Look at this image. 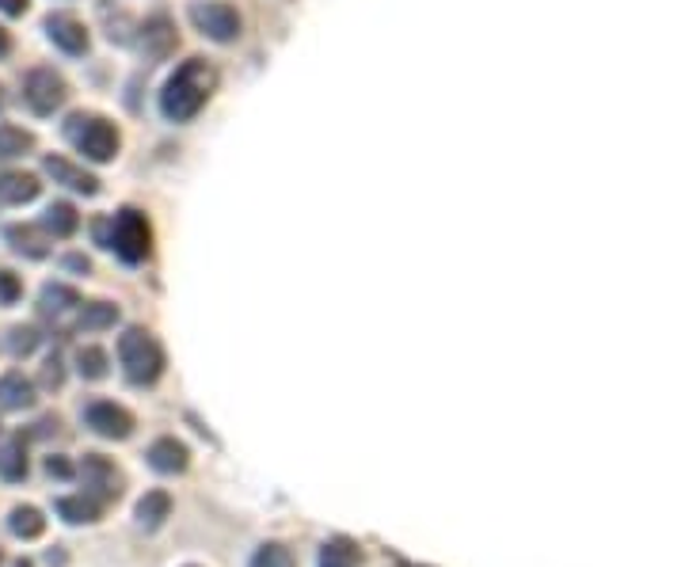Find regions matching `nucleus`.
I'll list each match as a JSON object with an SVG mask.
<instances>
[{"label":"nucleus","mask_w":685,"mask_h":567,"mask_svg":"<svg viewBox=\"0 0 685 567\" xmlns=\"http://www.w3.org/2000/svg\"><path fill=\"white\" fill-rule=\"evenodd\" d=\"M81 419H84V427H88L92 434L110 438V442H123V438H130L134 427H137L130 411H126L123 403H115V400H92V403H84Z\"/></svg>","instance_id":"8"},{"label":"nucleus","mask_w":685,"mask_h":567,"mask_svg":"<svg viewBox=\"0 0 685 567\" xmlns=\"http://www.w3.org/2000/svg\"><path fill=\"white\" fill-rule=\"evenodd\" d=\"M76 476H81V484H84V495H92L96 503H115L118 495L126 492L123 469L110 458H103V453H84Z\"/></svg>","instance_id":"7"},{"label":"nucleus","mask_w":685,"mask_h":567,"mask_svg":"<svg viewBox=\"0 0 685 567\" xmlns=\"http://www.w3.org/2000/svg\"><path fill=\"white\" fill-rule=\"evenodd\" d=\"M81 305V294H76L73 286H65V282H46L39 294V313L46 316V321H62L68 308Z\"/></svg>","instance_id":"18"},{"label":"nucleus","mask_w":685,"mask_h":567,"mask_svg":"<svg viewBox=\"0 0 685 567\" xmlns=\"http://www.w3.org/2000/svg\"><path fill=\"white\" fill-rule=\"evenodd\" d=\"M34 149V134L23 130V126L12 123H0V160H15V157H28Z\"/></svg>","instance_id":"25"},{"label":"nucleus","mask_w":685,"mask_h":567,"mask_svg":"<svg viewBox=\"0 0 685 567\" xmlns=\"http://www.w3.org/2000/svg\"><path fill=\"white\" fill-rule=\"evenodd\" d=\"M96 233H99V244L110 248V252H115L123 263H130V267L145 263V260H149V252H152L149 218H145L141 210H134V206L118 210L110 221H99Z\"/></svg>","instance_id":"2"},{"label":"nucleus","mask_w":685,"mask_h":567,"mask_svg":"<svg viewBox=\"0 0 685 567\" xmlns=\"http://www.w3.org/2000/svg\"><path fill=\"white\" fill-rule=\"evenodd\" d=\"M134 518L145 534H157V529L171 518V495L168 492H145L141 500H137Z\"/></svg>","instance_id":"15"},{"label":"nucleus","mask_w":685,"mask_h":567,"mask_svg":"<svg viewBox=\"0 0 685 567\" xmlns=\"http://www.w3.org/2000/svg\"><path fill=\"white\" fill-rule=\"evenodd\" d=\"M103 511V503H96L92 495H65V500H57V514L68 522V526H84V522H96Z\"/></svg>","instance_id":"22"},{"label":"nucleus","mask_w":685,"mask_h":567,"mask_svg":"<svg viewBox=\"0 0 685 567\" xmlns=\"http://www.w3.org/2000/svg\"><path fill=\"white\" fill-rule=\"evenodd\" d=\"M42 171H46L54 183H62L68 187V191H76V195H99V179L92 176L88 168L84 165H76V160H68L62 157V153H50V157H42Z\"/></svg>","instance_id":"10"},{"label":"nucleus","mask_w":685,"mask_h":567,"mask_svg":"<svg viewBox=\"0 0 685 567\" xmlns=\"http://www.w3.org/2000/svg\"><path fill=\"white\" fill-rule=\"evenodd\" d=\"M68 99V81L57 69L50 65H34L28 76H23V103H28L31 115L50 118L54 111H62Z\"/></svg>","instance_id":"5"},{"label":"nucleus","mask_w":685,"mask_h":567,"mask_svg":"<svg viewBox=\"0 0 685 567\" xmlns=\"http://www.w3.org/2000/svg\"><path fill=\"white\" fill-rule=\"evenodd\" d=\"M65 137L76 153H84V160H92V165H107V160H115L118 145H123V137H118V130L107 123V118L84 115V111H76V115L65 118Z\"/></svg>","instance_id":"4"},{"label":"nucleus","mask_w":685,"mask_h":567,"mask_svg":"<svg viewBox=\"0 0 685 567\" xmlns=\"http://www.w3.org/2000/svg\"><path fill=\"white\" fill-rule=\"evenodd\" d=\"M0 408L4 411H28L34 408V381L23 377L20 369L0 377Z\"/></svg>","instance_id":"16"},{"label":"nucleus","mask_w":685,"mask_h":567,"mask_svg":"<svg viewBox=\"0 0 685 567\" xmlns=\"http://www.w3.org/2000/svg\"><path fill=\"white\" fill-rule=\"evenodd\" d=\"M81 229V213H76L73 202H50L46 213H42V233L50 240H68Z\"/></svg>","instance_id":"17"},{"label":"nucleus","mask_w":685,"mask_h":567,"mask_svg":"<svg viewBox=\"0 0 685 567\" xmlns=\"http://www.w3.org/2000/svg\"><path fill=\"white\" fill-rule=\"evenodd\" d=\"M145 461H149V469L160 472V476H179V472H187V465H191V450H187L179 438L165 434L145 450Z\"/></svg>","instance_id":"11"},{"label":"nucleus","mask_w":685,"mask_h":567,"mask_svg":"<svg viewBox=\"0 0 685 567\" xmlns=\"http://www.w3.org/2000/svg\"><path fill=\"white\" fill-rule=\"evenodd\" d=\"M316 567H362V548L350 537H331L320 545V560Z\"/></svg>","instance_id":"20"},{"label":"nucleus","mask_w":685,"mask_h":567,"mask_svg":"<svg viewBox=\"0 0 685 567\" xmlns=\"http://www.w3.org/2000/svg\"><path fill=\"white\" fill-rule=\"evenodd\" d=\"M4 240L12 244L15 255H23V260H46L50 255V237L42 233V225H8Z\"/></svg>","instance_id":"14"},{"label":"nucleus","mask_w":685,"mask_h":567,"mask_svg":"<svg viewBox=\"0 0 685 567\" xmlns=\"http://www.w3.org/2000/svg\"><path fill=\"white\" fill-rule=\"evenodd\" d=\"M118 366H123L126 381L137 385V389H149L165 374V347H160L152 332L126 328L118 335Z\"/></svg>","instance_id":"3"},{"label":"nucleus","mask_w":685,"mask_h":567,"mask_svg":"<svg viewBox=\"0 0 685 567\" xmlns=\"http://www.w3.org/2000/svg\"><path fill=\"white\" fill-rule=\"evenodd\" d=\"M115 324H118V305H110V301H92L76 316V328L81 332H103V328H115Z\"/></svg>","instance_id":"23"},{"label":"nucleus","mask_w":685,"mask_h":567,"mask_svg":"<svg viewBox=\"0 0 685 567\" xmlns=\"http://www.w3.org/2000/svg\"><path fill=\"white\" fill-rule=\"evenodd\" d=\"M12 54V39H8V31L0 28V57H8Z\"/></svg>","instance_id":"33"},{"label":"nucleus","mask_w":685,"mask_h":567,"mask_svg":"<svg viewBox=\"0 0 685 567\" xmlns=\"http://www.w3.org/2000/svg\"><path fill=\"white\" fill-rule=\"evenodd\" d=\"M23 297V282L12 271L0 267V305H15Z\"/></svg>","instance_id":"29"},{"label":"nucleus","mask_w":685,"mask_h":567,"mask_svg":"<svg viewBox=\"0 0 685 567\" xmlns=\"http://www.w3.org/2000/svg\"><path fill=\"white\" fill-rule=\"evenodd\" d=\"M247 567H294V553H289L282 540H267V545L255 548V556Z\"/></svg>","instance_id":"26"},{"label":"nucleus","mask_w":685,"mask_h":567,"mask_svg":"<svg viewBox=\"0 0 685 567\" xmlns=\"http://www.w3.org/2000/svg\"><path fill=\"white\" fill-rule=\"evenodd\" d=\"M8 529L23 540H34V537L46 534V518H42L39 506H15V511L8 514Z\"/></svg>","instance_id":"24"},{"label":"nucleus","mask_w":685,"mask_h":567,"mask_svg":"<svg viewBox=\"0 0 685 567\" xmlns=\"http://www.w3.org/2000/svg\"><path fill=\"white\" fill-rule=\"evenodd\" d=\"M0 564H4V556H0Z\"/></svg>","instance_id":"36"},{"label":"nucleus","mask_w":685,"mask_h":567,"mask_svg":"<svg viewBox=\"0 0 685 567\" xmlns=\"http://www.w3.org/2000/svg\"><path fill=\"white\" fill-rule=\"evenodd\" d=\"M28 442L20 438H8L4 445H0V480H8V484H20V480H28Z\"/></svg>","instance_id":"19"},{"label":"nucleus","mask_w":685,"mask_h":567,"mask_svg":"<svg viewBox=\"0 0 685 567\" xmlns=\"http://www.w3.org/2000/svg\"><path fill=\"white\" fill-rule=\"evenodd\" d=\"M42 385H46V389H62L65 385V363H62V355H50L46 363H42Z\"/></svg>","instance_id":"28"},{"label":"nucleus","mask_w":685,"mask_h":567,"mask_svg":"<svg viewBox=\"0 0 685 567\" xmlns=\"http://www.w3.org/2000/svg\"><path fill=\"white\" fill-rule=\"evenodd\" d=\"M65 267H68V271H84V274H88V260H84V255H68Z\"/></svg>","instance_id":"32"},{"label":"nucleus","mask_w":685,"mask_h":567,"mask_svg":"<svg viewBox=\"0 0 685 567\" xmlns=\"http://www.w3.org/2000/svg\"><path fill=\"white\" fill-rule=\"evenodd\" d=\"M42 28H46V39L54 42V46L62 50V54H68V57L88 54V46H92V42H88V28H84V23L76 20V15H68V12H50Z\"/></svg>","instance_id":"9"},{"label":"nucleus","mask_w":685,"mask_h":567,"mask_svg":"<svg viewBox=\"0 0 685 567\" xmlns=\"http://www.w3.org/2000/svg\"><path fill=\"white\" fill-rule=\"evenodd\" d=\"M39 343H42V335H39V328H31V324H20V328L8 332V350H12V358L34 355V350H39Z\"/></svg>","instance_id":"27"},{"label":"nucleus","mask_w":685,"mask_h":567,"mask_svg":"<svg viewBox=\"0 0 685 567\" xmlns=\"http://www.w3.org/2000/svg\"><path fill=\"white\" fill-rule=\"evenodd\" d=\"M191 23L194 31L205 34L210 42H221V46L236 42L240 31H244L240 12L233 4H225V0H199V4H191Z\"/></svg>","instance_id":"6"},{"label":"nucleus","mask_w":685,"mask_h":567,"mask_svg":"<svg viewBox=\"0 0 685 567\" xmlns=\"http://www.w3.org/2000/svg\"><path fill=\"white\" fill-rule=\"evenodd\" d=\"M73 363H76V374H81L84 381H103V377L110 374V358H107V350L96 347V343H88V347H76Z\"/></svg>","instance_id":"21"},{"label":"nucleus","mask_w":685,"mask_h":567,"mask_svg":"<svg viewBox=\"0 0 685 567\" xmlns=\"http://www.w3.org/2000/svg\"><path fill=\"white\" fill-rule=\"evenodd\" d=\"M46 472H50V476H57V480H68V476H73V465L54 453V458H46Z\"/></svg>","instance_id":"30"},{"label":"nucleus","mask_w":685,"mask_h":567,"mask_svg":"<svg viewBox=\"0 0 685 567\" xmlns=\"http://www.w3.org/2000/svg\"><path fill=\"white\" fill-rule=\"evenodd\" d=\"M213 84H218L213 65L202 62V57H187V62L168 76L165 92H160V115H165L168 123H191L205 107Z\"/></svg>","instance_id":"1"},{"label":"nucleus","mask_w":685,"mask_h":567,"mask_svg":"<svg viewBox=\"0 0 685 567\" xmlns=\"http://www.w3.org/2000/svg\"><path fill=\"white\" fill-rule=\"evenodd\" d=\"M42 183L31 171H0V206H28L39 199Z\"/></svg>","instance_id":"13"},{"label":"nucleus","mask_w":685,"mask_h":567,"mask_svg":"<svg viewBox=\"0 0 685 567\" xmlns=\"http://www.w3.org/2000/svg\"><path fill=\"white\" fill-rule=\"evenodd\" d=\"M141 46H145V54L152 57V62H165V57L176 50V28H171V20L165 12H157V15H149L145 20V28H141Z\"/></svg>","instance_id":"12"},{"label":"nucleus","mask_w":685,"mask_h":567,"mask_svg":"<svg viewBox=\"0 0 685 567\" xmlns=\"http://www.w3.org/2000/svg\"><path fill=\"white\" fill-rule=\"evenodd\" d=\"M28 4H31V0H0V12L12 15V20H15V15L28 12Z\"/></svg>","instance_id":"31"},{"label":"nucleus","mask_w":685,"mask_h":567,"mask_svg":"<svg viewBox=\"0 0 685 567\" xmlns=\"http://www.w3.org/2000/svg\"><path fill=\"white\" fill-rule=\"evenodd\" d=\"M0 111H4V88H0Z\"/></svg>","instance_id":"34"},{"label":"nucleus","mask_w":685,"mask_h":567,"mask_svg":"<svg viewBox=\"0 0 685 567\" xmlns=\"http://www.w3.org/2000/svg\"><path fill=\"white\" fill-rule=\"evenodd\" d=\"M15 567H31V564H23V560H20V564H15Z\"/></svg>","instance_id":"35"}]
</instances>
